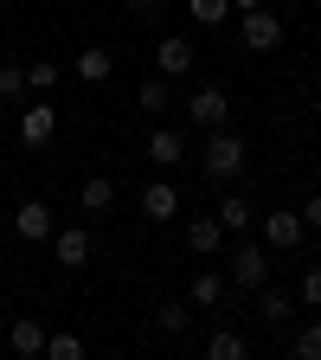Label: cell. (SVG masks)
Returning a JSON list of instances; mask_svg holds the SVG:
<instances>
[{
  "label": "cell",
  "mask_w": 321,
  "mask_h": 360,
  "mask_svg": "<svg viewBox=\"0 0 321 360\" xmlns=\"http://www.w3.org/2000/svg\"><path fill=\"white\" fill-rule=\"evenodd\" d=\"M135 103H142L148 116H161V110H167V77H148L142 90H135Z\"/></svg>",
  "instance_id": "23"
},
{
  "label": "cell",
  "mask_w": 321,
  "mask_h": 360,
  "mask_svg": "<svg viewBox=\"0 0 321 360\" xmlns=\"http://www.w3.org/2000/svg\"><path fill=\"white\" fill-rule=\"evenodd\" d=\"M71 71H77L84 84H103V77L116 71V58L103 52V45H90V52H77V65H71Z\"/></svg>",
  "instance_id": "16"
},
{
  "label": "cell",
  "mask_w": 321,
  "mask_h": 360,
  "mask_svg": "<svg viewBox=\"0 0 321 360\" xmlns=\"http://www.w3.org/2000/svg\"><path fill=\"white\" fill-rule=\"evenodd\" d=\"M187 322H193V302H161V309H155V328H161V335H180Z\"/></svg>",
  "instance_id": "19"
},
{
  "label": "cell",
  "mask_w": 321,
  "mask_h": 360,
  "mask_svg": "<svg viewBox=\"0 0 321 360\" xmlns=\"http://www.w3.org/2000/svg\"><path fill=\"white\" fill-rule=\"evenodd\" d=\"M244 161H251L244 135H232V129H206V148H199V167H206V180H218V187H238Z\"/></svg>",
  "instance_id": "1"
},
{
  "label": "cell",
  "mask_w": 321,
  "mask_h": 360,
  "mask_svg": "<svg viewBox=\"0 0 321 360\" xmlns=\"http://www.w3.org/2000/svg\"><path fill=\"white\" fill-rule=\"evenodd\" d=\"M45 354L52 360H84V341L77 335H45Z\"/></svg>",
  "instance_id": "25"
},
{
  "label": "cell",
  "mask_w": 321,
  "mask_h": 360,
  "mask_svg": "<svg viewBox=\"0 0 321 360\" xmlns=\"http://www.w3.org/2000/svg\"><path fill=\"white\" fill-rule=\"evenodd\" d=\"M232 7H238V13H251V7H270V0H232Z\"/></svg>",
  "instance_id": "30"
},
{
  "label": "cell",
  "mask_w": 321,
  "mask_h": 360,
  "mask_svg": "<svg viewBox=\"0 0 321 360\" xmlns=\"http://www.w3.org/2000/svg\"><path fill=\"white\" fill-rule=\"evenodd\" d=\"M244 45H251V52H277V45H283V20L270 7H251L244 13Z\"/></svg>",
  "instance_id": "7"
},
{
  "label": "cell",
  "mask_w": 321,
  "mask_h": 360,
  "mask_svg": "<svg viewBox=\"0 0 321 360\" xmlns=\"http://www.w3.org/2000/svg\"><path fill=\"white\" fill-rule=\"evenodd\" d=\"M218 225H225V232H251V225H257V206H251V200L232 187V193L218 200Z\"/></svg>",
  "instance_id": "13"
},
{
  "label": "cell",
  "mask_w": 321,
  "mask_h": 360,
  "mask_svg": "<svg viewBox=\"0 0 321 360\" xmlns=\"http://www.w3.org/2000/svg\"><path fill=\"white\" fill-rule=\"evenodd\" d=\"M296 296H302V309H321V264H308V270H302Z\"/></svg>",
  "instance_id": "26"
},
{
  "label": "cell",
  "mask_w": 321,
  "mask_h": 360,
  "mask_svg": "<svg viewBox=\"0 0 321 360\" xmlns=\"http://www.w3.org/2000/svg\"><path fill=\"white\" fill-rule=\"evenodd\" d=\"M257 315H263V328H283L289 315H296V302H289L283 290H270V283H263V302H257Z\"/></svg>",
  "instance_id": "17"
},
{
  "label": "cell",
  "mask_w": 321,
  "mask_h": 360,
  "mask_svg": "<svg viewBox=\"0 0 321 360\" xmlns=\"http://www.w3.org/2000/svg\"><path fill=\"white\" fill-rule=\"evenodd\" d=\"M187 13L199 26H218V20H232V0H187Z\"/></svg>",
  "instance_id": "22"
},
{
  "label": "cell",
  "mask_w": 321,
  "mask_h": 360,
  "mask_svg": "<svg viewBox=\"0 0 321 360\" xmlns=\"http://www.w3.org/2000/svg\"><path fill=\"white\" fill-rule=\"evenodd\" d=\"M225 116H232V97H225L218 84H199L187 97V122L193 129H225Z\"/></svg>",
  "instance_id": "2"
},
{
  "label": "cell",
  "mask_w": 321,
  "mask_h": 360,
  "mask_svg": "<svg viewBox=\"0 0 321 360\" xmlns=\"http://www.w3.org/2000/svg\"><path fill=\"white\" fill-rule=\"evenodd\" d=\"M302 232H308L302 212H263V245H270V251H296Z\"/></svg>",
  "instance_id": "5"
},
{
  "label": "cell",
  "mask_w": 321,
  "mask_h": 360,
  "mask_svg": "<svg viewBox=\"0 0 321 360\" xmlns=\"http://www.w3.org/2000/svg\"><path fill=\"white\" fill-rule=\"evenodd\" d=\"M155 65H161V77H187L193 71V39H161V52H155Z\"/></svg>",
  "instance_id": "11"
},
{
  "label": "cell",
  "mask_w": 321,
  "mask_h": 360,
  "mask_svg": "<svg viewBox=\"0 0 321 360\" xmlns=\"http://www.w3.org/2000/svg\"><path fill=\"white\" fill-rule=\"evenodd\" d=\"M0 122H7V103H0Z\"/></svg>",
  "instance_id": "31"
},
{
  "label": "cell",
  "mask_w": 321,
  "mask_h": 360,
  "mask_svg": "<svg viewBox=\"0 0 321 360\" xmlns=\"http://www.w3.org/2000/svg\"><path fill=\"white\" fill-rule=\"evenodd\" d=\"M142 212L161 225V219H173V212H180V193L167 187V180H148V187H142Z\"/></svg>",
  "instance_id": "15"
},
{
  "label": "cell",
  "mask_w": 321,
  "mask_h": 360,
  "mask_svg": "<svg viewBox=\"0 0 321 360\" xmlns=\"http://www.w3.org/2000/svg\"><path fill=\"white\" fill-rule=\"evenodd\" d=\"M90 251H97V238H90L84 225H65V232H52V257H58L65 270H84Z\"/></svg>",
  "instance_id": "4"
},
{
  "label": "cell",
  "mask_w": 321,
  "mask_h": 360,
  "mask_svg": "<svg viewBox=\"0 0 321 360\" xmlns=\"http://www.w3.org/2000/svg\"><path fill=\"white\" fill-rule=\"evenodd\" d=\"M52 84H58V65L52 58H32L26 65V90H52Z\"/></svg>",
  "instance_id": "24"
},
{
  "label": "cell",
  "mask_w": 321,
  "mask_h": 360,
  "mask_svg": "<svg viewBox=\"0 0 321 360\" xmlns=\"http://www.w3.org/2000/svg\"><path fill=\"white\" fill-rule=\"evenodd\" d=\"M13 232L32 238V245H45V238H52V206H45V200H20L13 206Z\"/></svg>",
  "instance_id": "8"
},
{
  "label": "cell",
  "mask_w": 321,
  "mask_h": 360,
  "mask_svg": "<svg viewBox=\"0 0 321 360\" xmlns=\"http://www.w3.org/2000/svg\"><path fill=\"white\" fill-rule=\"evenodd\" d=\"M148 161H155V167L187 161V135H180V129H155V135H148Z\"/></svg>",
  "instance_id": "12"
},
{
  "label": "cell",
  "mask_w": 321,
  "mask_h": 360,
  "mask_svg": "<svg viewBox=\"0 0 321 360\" xmlns=\"http://www.w3.org/2000/svg\"><path fill=\"white\" fill-rule=\"evenodd\" d=\"M232 283H238V290H263V283H270V251L232 245Z\"/></svg>",
  "instance_id": "3"
},
{
  "label": "cell",
  "mask_w": 321,
  "mask_h": 360,
  "mask_svg": "<svg viewBox=\"0 0 321 360\" xmlns=\"http://www.w3.org/2000/svg\"><path fill=\"white\" fill-rule=\"evenodd\" d=\"M122 7H135V13H155V7H161V0H122Z\"/></svg>",
  "instance_id": "29"
},
{
  "label": "cell",
  "mask_w": 321,
  "mask_h": 360,
  "mask_svg": "<svg viewBox=\"0 0 321 360\" xmlns=\"http://www.w3.org/2000/svg\"><path fill=\"white\" fill-rule=\"evenodd\" d=\"M225 290H232V277H218V270H199V277L187 283V302H193L199 315H212V309L225 302Z\"/></svg>",
  "instance_id": "10"
},
{
  "label": "cell",
  "mask_w": 321,
  "mask_h": 360,
  "mask_svg": "<svg viewBox=\"0 0 321 360\" xmlns=\"http://www.w3.org/2000/svg\"><path fill=\"white\" fill-rule=\"evenodd\" d=\"M251 347H244V335H232V328H218V335H206V360H244Z\"/></svg>",
  "instance_id": "18"
},
{
  "label": "cell",
  "mask_w": 321,
  "mask_h": 360,
  "mask_svg": "<svg viewBox=\"0 0 321 360\" xmlns=\"http://www.w3.org/2000/svg\"><path fill=\"white\" fill-rule=\"evenodd\" d=\"M0 103H26V65H0Z\"/></svg>",
  "instance_id": "20"
},
{
  "label": "cell",
  "mask_w": 321,
  "mask_h": 360,
  "mask_svg": "<svg viewBox=\"0 0 321 360\" xmlns=\"http://www.w3.org/2000/svg\"><path fill=\"white\" fill-rule=\"evenodd\" d=\"M7 347H13L20 360H39V354H45V322H39V315H13Z\"/></svg>",
  "instance_id": "9"
},
{
  "label": "cell",
  "mask_w": 321,
  "mask_h": 360,
  "mask_svg": "<svg viewBox=\"0 0 321 360\" xmlns=\"http://www.w3.org/2000/svg\"><path fill=\"white\" fill-rule=\"evenodd\" d=\"M77 200H84V212H110V206H116V187L97 174V180H84V193H77Z\"/></svg>",
  "instance_id": "21"
},
{
  "label": "cell",
  "mask_w": 321,
  "mask_h": 360,
  "mask_svg": "<svg viewBox=\"0 0 321 360\" xmlns=\"http://www.w3.org/2000/svg\"><path fill=\"white\" fill-rule=\"evenodd\" d=\"M0 7H13V0H0Z\"/></svg>",
  "instance_id": "32"
},
{
  "label": "cell",
  "mask_w": 321,
  "mask_h": 360,
  "mask_svg": "<svg viewBox=\"0 0 321 360\" xmlns=\"http://www.w3.org/2000/svg\"><path fill=\"white\" fill-rule=\"evenodd\" d=\"M296 360H321V322H308V328L296 335Z\"/></svg>",
  "instance_id": "27"
},
{
  "label": "cell",
  "mask_w": 321,
  "mask_h": 360,
  "mask_svg": "<svg viewBox=\"0 0 321 360\" xmlns=\"http://www.w3.org/2000/svg\"><path fill=\"white\" fill-rule=\"evenodd\" d=\"M52 135H58V110H52V103H26V110H20V142H26V148H45Z\"/></svg>",
  "instance_id": "6"
},
{
  "label": "cell",
  "mask_w": 321,
  "mask_h": 360,
  "mask_svg": "<svg viewBox=\"0 0 321 360\" xmlns=\"http://www.w3.org/2000/svg\"><path fill=\"white\" fill-rule=\"evenodd\" d=\"M302 219H308V225H315V232H321V193H315V200L302 206Z\"/></svg>",
  "instance_id": "28"
},
{
  "label": "cell",
  "mask_w": 321,
  "mask_h": 360,
  "mask_svg": "<svg viewBox=\"0 0 321 360\" xmlns=\"http://www.w3.org/2000/svg\"><path fill=\"white\" fill-rule=\"evenodd\" d=\"M187 245H193L199 257H212V251L225 245V225H218V212H199V219L187 225Z\"/></svg>",
  "instance_id": "14"
}]
</instances>
